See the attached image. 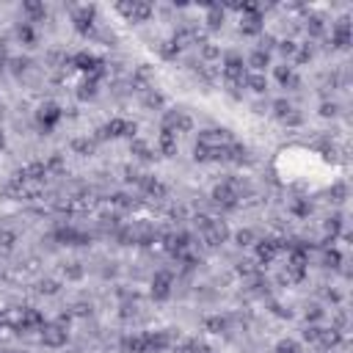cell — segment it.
<instances>
[{
	"label": "cell",
	"mask_w": 353,
	"mask_h": 353,
	"mask_svg": "<svg viewBox=\"0 0 353 353\" xmlns=\"http://www.w3.org/2000/svg\"><path fill=\"white\" fill-rule=\"evenodd\" d=\"M42 342L47 348H64L66 345V328L64 325H42Z\"/></svg>",
	"instance_id": "obj_1"
},
{
	"label": "cell",
	"mask_w": 353,
	"mask_h": 353,
	"mask_svg": "<svg viewBox=\"0 0 353 353\" xmlns=\"http://www.w3.org/2000/svg\"><path fill=\"white\" fill-rule=\"evenodd\" d=\"M171 284H174V279H171V273H166V270H160V273H155V279H152V295L155 298H168L171 295Z\"/></svg>",
	"instance_id": "obj_2"
},
{
	"label": "cell",
	"mask_w": 353,
	"mask_h": 353,
	"mask_svg": "<svg viewBox=\"0 0 353 353\" xmlns=\"http://www.w3.org/2000/svg\"><path fill=\"white\" fill-rule=\"evenodd\" d=\"M122 14L130 17V22H146L152 17V6H146V3H132V6H119Z\"/></svg>",
	"instance_id": "obj_3"
},
{
	"label": "cell",
	"mask_w": 353,
	"mask_h": 353,
	"mask_svg": "<svg viewBox=\"0 0 353 353\" xmlns=\"http://www.w3.org/2000/svg\"><path fill=\"white\" fill-rule=\"evenodd\" d=\"M61 116H64V111L58 108L56 102H47V105H42V108H39V122H42V125L47 127V130H50L53 125H56V122H58Z\"/></svg>",
	"instance_id": "obj_4"
},
{
	"label": "cell",
	"mask_w": 353,
	"mask_h": 353,
	"mask_svg": "<svg viewBox=\"0 0 353 353\" xmlns=\"http://www.w3.org/2000/svg\"><path fill=\"white\" fill-rule=\"evenodd\" d=\"M243 86H249L254 94H265V91H268V77H265L262 72H246Z\"/></svg>",
	"instance_id": "obj_5"
},
{
	"label": "cell",
	"mask_w": 353,
	"mask_h": 353,
	"mask_svg": "<svg viewBox=\"0 0 353 353\" xmlns=\"http://www.w3.org/2000/svg\"><path fill=\"white\" fill-rule=\"evenodd\" d=\"M246 66H251L254 72H265V66H270V53H265V50H259V47H257L254 53L249 56Z\"/></svg>",
	"instance_id": "obj_6"
},
{
	"label": "cell",
	"mask_w": 353,
	"mask_h": 353,
	"mask_svg": "<svg viewBox=\"0 0 353 353\" xmlns=\"http://www.w3.org/2000/svg\"><path fill=\"white\" fill-rule=\"evenodd\" d=\"M199 47H201V61H207V66H210V61H221V47H218V44L204 42V44H199Z\"/></svg>",
	"instance_id": "obj_7"
},
{
	"label": "cell",
	"mask_w": 353,
	"mask_h": 353,
	"mask_svg": "<svg viewBox=\"0 0 353 353\" xmlns=\"http://www.w3.org/2000/svg\"><path fill=\"white\" fill-rule=\"evenodd\" d=\"M17 36H20V42H22V44L33 47L36 33H33V28H31V22H22V25H17Z\"/></svg>",
	"instance_id": "obj_8"
},
{
	"label": "cell",
	"mask_w": 353,
	"mask_h": 353,
	"mask_svg": "<svg viewBox=\"0 0 353 353\" xmlns=\"http://www.w3.org/2000/svg\"><path fill=\"white\" fill-rule=\"evenodd\" d=\"M77 97H80V99L97 97V77H86L83 86H80V91H77Z\"/></svg>",
	"instance_id": "obj_9"
},
{
	"label": "cell",
	"mask_w": 353,
	"mask_h": 353,
	"mask_svg": "<svg viewBox=\"0 0 353 353\" xmlns=\"http://www.w3.org/2000/svg\"><path fill=\"white\" fill-rule=\"evenodd\" d=\"M207 11H210V14H207V25H210L213 31L221 28V25H224V8H221V6H210Z\"/></svg>",
	"instance_id": "obj_10"
},
{
	"label": "cell",
	"mask_w": 353,
	"mask_h": 353,
	"mask_svg": "<svg viewBox=\"0 0 353 353\" xmlns=\"http://www.w3.org/2000/svg\"><path fill=\"white\" fill-rule=\"evenodd\" d=\"M306 31H309L312 36H323L325 33V20L323 17H309V20H306Z\"/></svg>",
	"instance_id": "obj_11"
},
{
	"label": "cell",
	"mask_w": 353,
	"mask_h": 353,
	"mask_svg": "<svg viewBox=\"0 0 353 353\" xmlns=\"http://www.w3.org/2000/svg\"><path fill=\"white\" fill-rule=\"evenodd\" d=\"M276 50L282 53L284 58H295V53H298V44L292 42V39H282V42H276Z\"/></svg>",
	"instance_id": "obj_12"
},
{
	"label": "cell",
	"mask_w": 353,
	"mask_h": 353,
	"mask_svg": "<svg viewBox=\"0 0 353 353\" xmlns=\"http://www.w3.org/2000/svg\"><path fill=\"white\" fill-rule=\"evenodd\" d=\"M193 158L199 160V163H207V160H213V146L196 144V146H193Z\"/></svg>",
	"instance_id": "obj_13"
},
{
	"label": "cell",
	"mask_w": 353,
	"mask_h": 353,
	"mask_svg": "<svg viewBox=\"0 0 353 353\" xmlns=\"http://www.w3.org/2000/svg\"><path fill=\"white\" fill-rule=\"evenodd\" d=\"M235 240H237V246H254L257 235L251 229H240V232H235Z\"/></svg>",
	"instance_id": "obj_14"
},
{
	"label": "cell",
	"mask_w": 353,
	"mask_h": 353,
	"mask_svg": "<svg viewBox=\"0 0 353 353\" xmlns=\"http://www.w3.org/2000/svg\"><path fill=\"white\" fill-rule=\"evenodd\" d=\"M22 11H28L33 20H42V17L47 14V8H44L42 3H22Z\"/></svg>",
	"instance_id": "obj_15"
},
{
	"label": "cell",
	"mask_w": 353,
	"mask_h": 353,
	"mask_svg": "<svg viewBox=\"0 0 353 353\" xmlns=\"http://www.w3.org/2000/svg\"><path fill=\"white\" fill-rule=\"evenodd\" d=\"M64 276L72 279V282H77V279L83 276V265H80V262H69L66 268H64Z\"/></svg>",
	"instance_id": "obj_16"
},
{
	"label": "cell",
	"mask_w": 353,
	"mask_h": 353,
	"mask_svg": "<svg viewBox=\"0 0 353 353\" xmlns=\"http://www.w3.org/2000/svg\"><path fill=\"white\" fill-rule=\"evenodd\" d=\"M282 125H284V127H301V125H304V116H301V113L292 108V111L282 119Z\"/></svg>",
	"instance_id": "obj_17"
},
{
	"label": "cell",
	"mask_w": 353,
	"mask_h": 353,
	"mask_svg": "<svg viewBox=\"0 0 353 353\" xmlns=\"http://www.w3.org/2000/svg\"><path fill=\"white\" fill-rule=\"evenodd\" d=\"M323 259H325V265H328V268H339V262H342V257H339L337 249H325Z\"/></svg>",
	"instance_id": "obj_18"
},
{
	"label": "cell",
	"mask_w": 353,
	"mask_h": 353,
	"mask_svg": "<svg viewBox=\"0 0 353 353\" xmlns=\"http://www.w3.org/2000/svg\"><path fill=\"white\" fill-rule=\"evenodd\" d=\"M14 243H17V235H14V232L0 229V246H3V249H14Z\"/></svg>",
	"instance_id": "obj_19"
},
{
	"label": "cell",
	"mask_w": 353,
	"mask_h": 353,
	"mask_svg": "<svg viewBox=\"0 0 353 353\" xmlns=\"http://www.w3.org/2000/svg\"><path fill=\"white\" fill-rule=\"evenodd\" d=\"M235 270L240 273V276H251V273H257V268H254V259H240Z\"/></svg>",
	"instance_id": "obj_20"
},
{
	"label": "cell",
	"mask_w": 353,
	"mask_h": 353,
	"mask_svg": "<svg viewBox=\"0 0 353 353\" xmlns=\"http://www.w3.org/2000/svg\"><path fill=\"white\" fill-rule=\"evenodd\" d=\"M290 111H292V105L287 102V99H276V102H273V113H276L279 119H284Z\"/></svg>",
	"instance_id": "obj_21"
},
{
	"label": "cell",
	"mask_w": 353,
	"mask_h": 353,
	"mask_svg": "<svg viewBox=\"0 0 353 353\" xmlns=\"http://www.w3.org/2000/svg\"><path fill=\"white\" fill-rule=\"evenodd\" d=\"M58 290H61V284H58V282H53V279L42 282V292H44V295H56Z\"/></svg>",
	"instance_id": "obj_22"
},
{
	"label": "cell",
	"mask_w": 353,
	"mask_h": 353,
	"mask_svg": "<svg viewBox=\"0 0 353 353\" xmlns=\"http://www.w3.org/2000/svg\"><path fill=\"white\" fill-rule=\"evenodd\" d=\"M279 351H282V353H301V345H298V342H292V339H287V342H282V345H279Z\"/></svg>",
	"instance_id": "obj_23"
},
{
	"label": "cell",
	"mask_w": 353,
	"mask_h": 353,
	"mask_svg": "<svg viewBox=\"0 0 353 353\" xmlns=\"http://www.w3.org/2000/svg\"><path fill=\"white\" fill-rule=\"evenodd\" d=\"M323 318V309H320V306H309V309H306V320H320Z\"/></svg>",
	"instance_id": "obj_24"
},
{
	"label": "cell",
	"mask_w": 353,
	"mask_h": 353,
	"mask_svg": "<svg viewBox=\"0 0 353 353\" xmlns=\"http://www.w3.org/2000/svg\"><path fill=\"white\" fill-rule=\"evenodd\" d=\"M325 232H328L331 237L339 232V221H337V218H328V221H325Z\"/></svg>",
	"instance_id": "obj_25"
},
{
	"label": "cell",
	"mask_w": 353,
	"mask_h": 353,
	"mask_svg": "<svg viewBox=\"0 0 353 353\" xmlns=\"http://www.w3.org/2000/svg\"><path fill=\"white\" fill-rule=\"evenodd\" d=\"M320 113H323V116H337V102H325L323 108H320Z\"/></svg>",
	"instance_id": "obj_26"
},
{
	"label": "cell",
	"mask_w": 353,
	"mask_h": 353,
	"mask_svg": "<svg viewBox=\"0 0 353 353\" xmlns=\"http://www.w3.org/2000/svg\"><path fill=\"white\" fill-rule=\"evenodd\" d=\"M196 353H215L210 345H196Z\"/></svg>",
	"instance_id": "obj_27"
},
{
	"label": "cell",
	"mask_w": 353,
	"mask_h": 353,
	"mask_svg": "<svg viewBox=\"0 0 353 353\" xmlns=\"http://www.w3.org/2000/svg\"><path fill=\"white\" fill-rule=\"evenodd\" d=\"M6 146V135H3V130H0V149Z\"/></svg>",
	"instance_id": "obj_28"
}]
</instances>
